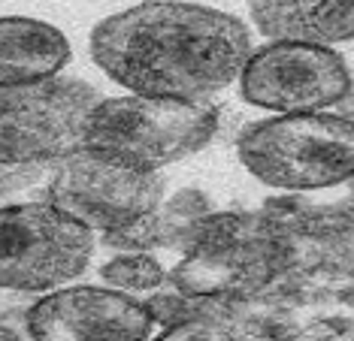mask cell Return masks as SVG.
<instances>
[{"label": "cell", "mask_w": 354, "mask_h": 341, "mask_svg": "<svg viewBox=\"0 0 354 341\" xmlns=\"http://www.w3.org/2000/svg\"><path fill=\"white\" fill-rule=\"evenodd\" d=\"M252 34L236 15L188 0H142L91 30V61L127 94L212 103L239 82Z\"/></svg>", "instance_id": "obj_1"}, {"label": "cell", "mask_w": 354, "mask_h": 341, "mask_svg": "<svg viewBox=\"0 0 354 341\" xmlns=\"http://www.w3.org/2000/svg\"><path fill=\"white\" fill-rule=\"evenodd\" d=\"M236 154L267 188H336L354 178V118L333 109L272 115L239 133Z\"/></svg>", "instance_id": "obj_2"}, {"label": "cell", "mask_w": 354, "mask_h": 341, "mask_svg": "<svg viewBox=\"0 0 354 341\" xmlns=\"http://www.w3.org/2000/svg\"><path fill=\"white\" fill-rule=\"evenodd\" d=\"M218 130L212 103H182L164 97H103L88 115L82 148L140 173L197 154Z\"/></svg>", "instance_id": "obj_3"}, {"label": "cell", "mask_w": 354, "mask_h": 341, "mask_svg": "<svg viewBox=\"0 0 354 341\" xmlns=\"http://www.w3.org/2000/svg\"><path fill=\"white\" fill-rule=\"evenodd\" d=\"M55 202L0 206V290L43 296L73 284L94 257V239Z\"/></svg>", "instance_id": "obj_4"}, {"label": "cell", "mask_w": 354, "mask_h": 341, "mask_svg": "<svg viewBox=\"0 0 354 341\" xmlns=\"http://www.w3.org/2000/svg\"><path fill=\"white\" fill-rule=\"evenodd\" d=\"M103 94L82 79L52 76L0 88V166H49L82 148Z\"/></svg>", "instance_id": "obj_5"}, {"label": "cell", "mask_w": 354, "mask_h": 341, "mask_svg": "<svg viewBox=\"0 0 354 341\" xmlns=\"http://www.w3.org/2000/svg\"><path fill=\"white\" fill-rule=\"evenodd\" d=\"M354 91L351 70L336 48L294 39H267L248 55L239 72V94L257 109L327 112Z\"/></svg>", "instance_id": "obj_6"}, {"label": "cell", "mask_w": 354, "mask_h": 341, "mask_svg": "<svg viewBox=\"0 0 354 341\" xmlns=\"http://www.w3.org/2000/svg\"><path fill=\"white\" fill-rule=\"evenodd\" d=\"M164 188L160 173H140L88 148H76L55 164L46 199L91 233L106 235L155 212L164 202Z\"/></svg>", "instance_id": "obj_7"}, {"label": "cell", "mask_w": 354, "mask_h": 341, "mask_svg": "<svg viewBox=\"0 0 354 341\" xmlns=\"http://www.w3.org/2000/svg\"><path fill=\"white\" fill-rule=\"evenodd\" d=\"M276 269V242L243 215H203L185 242V260L173 284L185 296L254 290Z\"/></svg>", "instance_id": "obj_8"}, {"label": "cell", "mask_w": 354, "mask_h": 341, "mask_svg": "<svg viewBox=\"0 0 354 341\" xmlns=\"http://www.w3.org/2000/svg\"><path fill=\"white\" fill-rule=\"evenodd\" d=\"M155 327L146 302L115 287L67 284L25 311L30 341H146Z\"/></svg>", "instance_id": "obj_9"}, {"label": "cell", "mask_w": 354, "mask_h": 341, "mask_svg": "<svg viewBox=\"0 0 354 341\" xmlns=\"http://www.w3.org/2000/svg\"><path fill=\"white\" fill-rule=\"evenodd\" d=\"M267 39L336 46L354 39V0H248Z\"/></svg>", "instance_id": "obj_10"}, {"label": "cell", "mask_w": 354, "mask_h": 341, "mask_svg": "<svg viewBox=\"0 0 354 341\" xmlns=\"http://www.w3.org/2000/svg\"><path fill=\"white\" fill-rule=\"evenodd\" d=\"M70 55L67 37L55 24L28 15L0 19V88L61 76Z\"/></svg>", "instance_id": "obj_11"}, {"label": "cell", "mask_w": 354, "mask_h": 341, "mask_svg": "<svg viewBox=\"0 0 354 341\" xmlns=\"http://www.w3.org/2000/svg\"><path fill=\"white\" fill-rule=\"evenodd\" d=\"M100 275L109 287L122 290V293H149L158 290L167 281L164 266L155 257H149L146 251H124V254L106 260L100 266Z\"/></svg>", "instance_id": "obj_12"}, {"label": "cell", "mask_w": 354, "mask_h": 341, "mask_svg": "<svg viewBox=\"0 0 354 341\" xmlns=\"http://www.w3.org/2000/svg\"><path fill=\"white\" fill-rule=\"evenodd\" d=\"M0 341H21V335H19V332H15L12 327L0 323Z\"/></svg>", "instance_id": "obj_13"}]
</instances>
